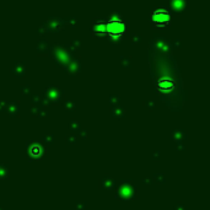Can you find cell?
<instances>
[{
    "mask_svg": "<svg viewBox=\"0 0 210 210\" xmlns=\"http://www.w3.org/2000/svg\"><path fill=\"white\" fill-rule=\"evenodd\" d=\"M151 17H153V21L155 23L166 25L167 22L170 21V12L167 10H165V9H158V10H155L153 12Z\"/></svg>",
    "mask_w": 210,
    "mask_h": 210,
    "instance_id": "7a4b0ae2",
    "label": "cell"
},
{
    "mask_svg": "<svg viewBox=\"0 0 210 210\" xmlns=\"http://www.w3.org/2000/svg\"><path fill=\"white\" fill-rule=\"evenodd\" d=\"M157 85H158V87H160V90H162V91H171L174 86V84L170 79H161L160 81H158Z\"/></svg>",
    "mask_w": 210,
    "mask_h": 210,
    "instance_id": "3957f363",
    "label": "cell"
},
{
    "mask_svg": "<svg viewBox=\"0 0 210 210\" xmlns=\"http://www.w3.org/2000/svg\"><path fill=\"white\" fill-rule=\"evenodd\" d=\"M106 31L110 33L111 36L118 37V36H122L123 33H124V31H125V25H124V22H123L121 19L113 17V19H111L110 21L107 22V25H106Z\"/></svg>",
    "mask_w": 210,
    "mask_h": 210,
    "instance_id": "6da1fadb",
    "label": "cell"
},
{
    "mask_svg": "<svg viewBox=\"0 0 210 210\" xmlns=\"http://www.w3.org/2000/svg\"><path fill=\"white\" fill-rule=\"evenodd\" d=\"M31 154H32L33 156H38V155L41 154V148H39L38 145L32 146V149H31Z\"/></svg>",
    "mask_w": 210,
    "mask_h": 210,
    "instance_id": "5b68a950",
    "label": "cell"
},
{
    "mask_svg": "<svg viewBox=\"0 0 210 210\" xmlns=\"http://www.w3.org/2000/svg\"><path fill=\"white\" fill-rule=\"evenodd\" d=\"M95 30H96L97 32H105V31H106V23H103V22H98V23H96Z\"/></svg>",
    "mask_w": 210,
    "mask_h": 210,
    "instance_id": "277c9868",
    "label": "cell"
}]
</instances>
